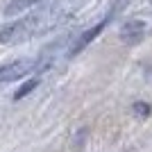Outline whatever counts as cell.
Masks as SVG:
<instances>
[{
    "label": "cell",
    "instance_id": "8992f818",
    "mask_svg": "<svg viewBox=\"0 0 152 152\" xmlns=\"http://www.w3.org/2000/svg\"><path fill=\"white\" fill-rule=\"evenodd\" d=\"M37 84H39L37 80H32V82H27L25 86H23V89H18V91H16V93H14V100H20L23 95H27V93H30L32 89H34V86H37Z\"/></svg>",
    "mask_w": 152,
    "mask_h": 152
},
{
    "label": "cell",
    "instance_id": "3957f363",
    "mask_svg": "<svg viewBox=\"0 0 152 152\" xmlns=\"http://www.w3.org/2000/svg\"><path fill=\"white\" fill-rule=\"evenodd\" d=\"M52 2L55 0H12L5 7V14L7 16H16V14H23V12H32L37 7H48Z\"/></svg>",
    "mask_w": 152,
    "mask_h": 152
},
{
    "label": "cell",
    "instance_id": "277c9868",
    "mask_svg": "<svg viewBox=\"0 0 152 152\" xmlns=\"http://www.w3.org/2000/svg\"><path fill=\"white\" fill-rule=\"evenodd\" d=\"M109 16H111V14H109ZM109 16H107V18H102L100 23H98V25L89 27V30L84 32L82 37H80V39H77V41H75V43H73V48H70V55H77V52H82L84 48H86V45H89L91 41H93V39L98 37V34H100L102 30H104V25H107V23H109Z\"/></svg>",
    "mask_w": 152,
    "mask_h": 152
},
{
    "label": "cell",
    "instance_id": "6da1fadb",
    "mask_svg": "<svg viewBox=\"0 0 152 152\" xmlns=\"http://www.w3.org/2000/svg\"><path fill=\"white\" fill-rule=\"evenodd\" d=\"M66 18H68V12L61 9V7H55V5L41 7L39 12L2 27L0 30V43H20V41H27V39L41 37L45 32L55 30L57 25H61Z\"/></svg>",
    "mask_w": 152,
    "mask_h": 152
},
{
    "label": "cell",
    "instance_id": "7a4b0ae2",
    "mask_svg": "<svg viewBox=\"0 0 152 152\" xmlns=\"http://www.w3.org/2000/svg\"><path fill=\"white\" fill-rule=\"evenodd\" d=\"M39 66H41L39 59H18V61L5 64V66H0V84L16 82V80H20V77L30 75L32 70H37Z\"/></svg>",
    "mask_w": 152,
    "mask_h": 152
},
{
    "label": "cell",
    "instance_id": "5b68a950",
    "mask_svg": "<svg viewBox=\"0 0 152 152\" xmlns=\"http://www.w3.org/2000/svg\"><path fill=\"white\" fill-rule=\"evenodd\" d=\"M143 32H145V25L141 23V20H132V23H125L121 30V39L125 43H136L141 37H143Z\"/></svg>",
    "mask_w": 152,
    "mask_h": 152
}]
</instances>
